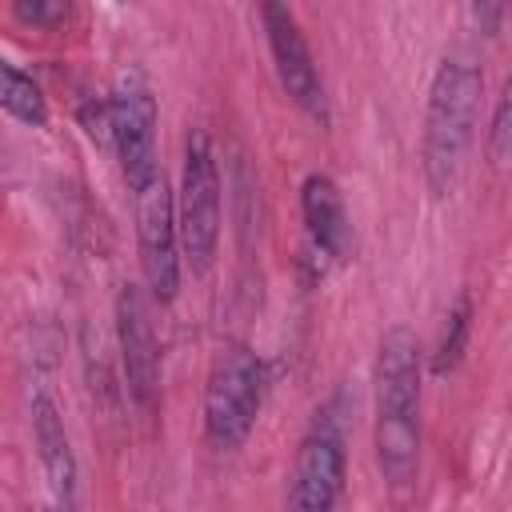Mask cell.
Masks as SVG:
<instances>
[{
  "label": "cell",
  "instance_id": "obj_15",
  "mask_svg": "<svg viewBox=\"0 0 512 512\" xmlns=\"http://www.w3.org/2000/svg\"><path fill=\"white\" fill-rule=\"evenodd\" d=\"M12 16L20 24H28V28L52 32V28H60L72 16V4H64V0H16L12 4Z\"/></svg>",
  "mask_w": 512,
  "mask_h": 512
},
{
  "label": "cell",
  "instance_id": "obj_7",
  "mask_svg": "<svg viewBox=\"0 0 512 512\" xmlns=\"http://www.w3.org/2000/svg\"><path fill=\"white\" fill-rule=\"evenodd\" d=\"M136 204V248H140V272L148 300L172 304L180 292V240H176V208H172V188L164 172L132 192Z\"/></svg>",
  "mask_w": 512,
  "mask_h": 512
},
{
  "label": "cell",
  "instance_id": "obj_5",
  "mask_svg": "<svg viewBox=\"0 0 512 512\" xmlns=\"http://www.w3.org/2000/svg\"><path fill=\"white\" fill-rule=\"evenodd\" d=\"M108 140L116 148L120 172L128 192H140L160 176V148H156V128H160V108L156 92L144 76V68L128 64L116 72L112 92H108Z\"/></svg>",
  "mask_w": 512,
  "mask_h": 512
},
{
  "label": "cell",
  "instance_id": "obj_12",
  "mask_svg": "<svg viewBox=\"0 0 512 512\" xmlns=\"http://www.w3.org/2000/svg\"><path fill=\"white\" fill-rule=\"evenodd\" d=\"M0 112L20 120L24 128H44L48 124V96L44 88L8 56H0Z\"/></svg>",
  "mask_w": 512,
  "mask_h": 512
},
{
  "label": "cell",
  "instance_id": "obj_4",
  "mask_svg": "<svg viewBox=\"0 0 512 512\" xmlns=\"http://www.w3.org/2000/svg\"><path fill=\"white\" fill-rule=\"evenodd\" d=\"M172 208H176L180 260L196 276H204L220 244V168H216L212 136L204 128H188L184 136L180 188L172 192Z\"/></svg>",
  "mask_w": 512,
  "mask_h": 512
},
{
  "label": "cell",
  "instance_id": "obj_8",
  "mask_svg": "<svg viewBox=\"0 0 512 512\" xmlns=\"http://www.w3.org/2000/svg\"><path fill=\"white\" fill-rule=\"evenodd\" d=\"M116 340L128 400L140 412H152L160 400V340L152 324V300L140 284H120L116 292Z\"/></svg>",
  "mask_w": 512,
  "mask_h": 512
},
{
  "label": "cell",
  "instance_id": "obj_13",
  "mask_svg": "<svg viewBox=\"0 0 512 512\" xmlns=\"http://www.w3.org/2000/svg\"><path fill=\"white\" fill-rule=\"evenodd\" d=\"M472 316H476L472 292H460V296L452 300V308H448V316H444V324H440L436 348H432V356H428L432 376H448V372L460 368V360H464V352H468V336H472Z\"/></svg>",
  "mask_w": 512,
  "mask_h": 512
},
{
  "label": "cell",
  "instance_id": "obj_14",
  "mask_svg": "<svg viewBox=\"0 0 512 512\" xmlns=\"http://www.w3.org/2000/svg\"><path fill=\"white\" fill-rule=\"evenodd\" d=\"M508 156H512V84L500 88L492 104V120H488V160L504 168Z\"/></svg>",
  "mask_w": 512,
  "mask_h": 512
},
{
  "label": "cell",
  "instance_id": "obj_11",
  "mask_svg": "<svg viewBox=\"0 0 512 512\" xmlns=\"http://www.w3.org/2000/svg\"><path fill=\"white\" fill-rule=\"evenodd\" d=\"M300 216L308 232V256L320 264H340L352 252V224L340 196V184L328 172H308L300 184Z\"/></svg>",
  "mask_w": 512,
  "mask_h": 512
},
{
  "label": "cell",
  "instance_id": "obj_2",
  "mask_svg": "<svg viewBox=\"0 0 512 512\" xmlns=\"http://www.w3.org/2000/svg\"><path fill=\"white\" fill-rule=\"evenodd\" d=\"M484 96V72L468 56H444L428 84L424 136H420V172L436 200H444L468 160L476 140V116Z\"/></svg>",
  "mask_w": 512,
  "mask_h": 512
},
{
  "label": "cell",
  "instance_id": "obj_17",
  "mask_svg": "<svg viewBox=\"0 0 512 512\" xmlns=\"http://www.w3.org/2000/svg\"><path fill=\"white\" fill-rule=\"evenodd\" d=\"M472 16L484 24V32H496V20L504 16V8H500V4H476V8H472Z\"/></svg>",
  "mask_w": 512,
  "mask_h": 512
},
{
  "label": "cell",
  "instance_id": "obj_3",
  "mask_svg": "<svg viewBox=\"0 0 512 512\" xmlns=\"http://www.w3.org/2000/svg\"><path fill=\"white\" fill-rule=\"evenodd\" d=\"M268 396V364L256 348L232 340L216 352L204 384V440L216 452H236L264 408Z\"/></svg>",
  "mask_w": 512,
  "mask_h": 512
},
{
  "label": "cell",
  "instance_id": "obj_10",
  "mask_svg": "<svg viewBox=\"0 0 512 512\" xmlns=\"http://www.w3.org/2000/svg\"><path fill=\"white\" fill-rule=\"evenodd\" d=\"M32 444L56 512H80V464L72 452V436L64 428L60 404L44 388L32 392Z\"/></svg>",
  "mask_w": 512,
  "mask_h": 512
},
{
  "label": "cell",
  "instance_id": "obj_1",
  "mask_svg": "<svg viewBox=\"0 0 512 512\" xmlns=\"http://www.w3.org/2000/svg\"><path fill=\"white\" fill-rule=\"evenodd\" d=\"M420 376L424 348L408 324H392L376 348V464L392 488H408L420 468Z\"/></svg>",
  "mask_w": 512,
  "mask_h": 512
},
{
  "label": "cell",
  "instance_id": "obj_16",
  "mask_svg": "<svg viewBox=\"0 0 512 512\" xmlns=\"http://www.w3.org/2000/svg\"><path fill=\"white\" fill-rule=\"evenodd\" d=\"M80 124L92 140H108V104L104 100H88L80 104Z\"/></svg>",
  "mask_w": 512,
  "mask_h": 512
},
{
  "label": "cell",
  "instance_id": "obj_9",
  "mask_svg": "<svg viewBox=\"0 0 512 512\" xmlns=\"http://www.w3.org/2000/svg\"><path fill=\"white\" fill-rule=\"evenodd\" d=\"M260 24H264V36H268L276 80L288 92V100L304 116H312L316 124H328V92H324L316 56H312V48H308V40L300 32L296 12L288 4H264L260 8Z\"/></svg>",
  "mask_w": 512,
  "mask_h": 512
},
{
  "label": "cell",
  "instance_id": "obj_6",
  "mask_svg": "<svg viewBox=\"0 0 512 512\" xmlns=\"http://www.w3.org/2000/svg\"><path fill=\"white\" fill-rule=\"evenodd\" d=\"M344 472H348L344 432H340V420L324 408L316 412L312 428L304 432L296 448L284 512H336L340 492H344Z\"/></svg>",
  "mask_w": 512,
  "mask_h": 512
}]
</instances>
